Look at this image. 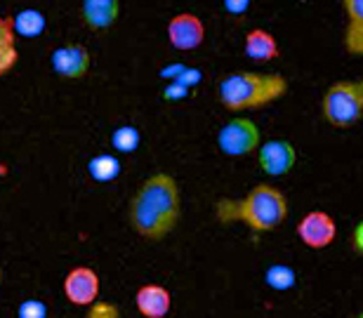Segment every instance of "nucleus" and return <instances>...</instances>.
Wrapping results in <instances>:
<instances>
[{"mask_svg":"<svg viewBox=\"0 0 363 318\" xmlns=\"http://www.w3.org/2000/svg\"><path fill=\"white\" fill-rule=\"evenodd\" d=\"M297 149L288 140H269L257 147V165L264 175L283 177L295 168Z\"/></svg>","mask_w":363,"mask_h":318,"instance_id":"obj_8","label":"nucleus"},{"mask_svg":"<svg viewBox=\"0 0 363 318\" xmlns=\"http://www.w3.org/2000/svg\"><path fill=\"white\" fill-rule=\"evenodd\" d=\"M243 52L252 62H272L281 55V50L274 33H269L267 28H252L245 33Z\"/></svg>","mask_w":363,"mask_h":318,"instance_id":"obj_14","label":"nucleus"},{"mask_svg":"<svg viewBox=\"0 0 363 318\" xmlns=\"http://www.w3.org/2000/svg\"><path fill=\"white\" fill-rule=\"evenodd\" d=\"M182 217V196L177 179L168 172H156L144 179L128 208L130 227L137 236L163 241L175 231Z\"/></svg>","mask_w":363,"mask_h":318,"instance_id":"obj_1","label":"nucleus"},{"mask_svg":"<svg viewBox=\"0 0 363 318\" xmlns=\"http://www.w3.org/2000/svg\"><path fill=\"white\" fill-rule=\"evenodd\" d=\"M12 24H14V33H17V35H24V38H35V35H40L43 31H45L48 19H45V14H43L40 10L26 7V10L14 14Z\"/></svg>","mask_w":363,"mask_h":318,"instance_id":"obj_16","label":"nucleus"},{"mask_svg":"<svg viewBox=\"0 0 363 318\" xmlns=\"http://www.w3.org/2000/svg\"><path fill=\"white\" fill-rule=\"evenodd\" d=\"M52 71L57 76L67 78V81H81V78L90 71V52L81 42H71V45L57 47L52 57Z\"/></svg>","mask_w":363,"mask_h":318,"instance_id":"obj_10","label":"nucleus"},{"mask_svg":"<svg viewBox=\"0 0 363 318\" xmlns=\"http://www.w3.org/2000/svg\"><path fill=\"white\" fill-rule=\"evenodd\" d=\"M264 280L267 285L272 288L276 293H286V290H293L295 283H297V276L295 271L290 269L288 264H272L269 269L264 273Z\"/></svg>","mask_w":363,"mask_h":318,"instance_id":"obj_18","label":"nucleus"},{"mask_svg":"<svg viewBox=\"0 0 363 318\" xmlns=\"http://www.w3.org/2000/svg\"><path fill=\"white\" fill-rule=\"evenodd\" d=\"M140 142H142V135L135 125H121V127H116L111 135V147L118 151V154H133V151L140 149Z\"/></svg>","mask_w":363,"mask_h":318,"instance_id":"obj_19","label":"nucleus"},{"mask_svg":"<svg viewBox=\"0 0 363 318\" xmlns=\"http://www.w3.org/2000/svg\"><path fill=\"white\" fill-rule=\"evenodd\" d=\"M215 217L222 224L243 222L255 234L276 231L288 217V198L272 184H255L243 198H222L215 203Z\"/></svg>","mask_w":363,"mask_h":318,"instance_id":"obj_2","label":"nucleus"},{"mask_svg":"<svg viewBox=\"0 0 363 318\" xmlns=\"http://www.w3.org/2000/svg\"><path fill=\"white\" fill-rule=\"evenodd\" d=\"M347 14L345 50L354 57L363 55V0H340Z\"/></svg>","mask_w":363,"mask_h":318,"instance_id":"obj_13","label":"nucleus"},{"mask_svg":"<svg viewBox=\"0 0 363 318\" xmlns=\"http://www.w3.org/2000/svg\"><path fill=\"white\" fill-rule=\"evenodd\" d=\"M168 40L179 52L199 50L203 45V40H206V24L201 21L199 14L179 12L168 21Z\"/></svg>","mask_w":363,"mask_h":318,"instance_id":"obj_7","label":"nucleus"},{"mask_svg":"<svg viewBox=\"0 0 363 318\" xmlns=\"http://www.w3.org/2000/svg\"><path fill=\"white\" fill-rule=\"evenodd\" d=\"M88 318H121V309L116 302L94 300L92 305H88Z\"/></svg>","mask_w":363,"mask_h":318,"instance_id":"obj_20","label":"nucleus"},{"mask_svg":"<svg viewBox=\"0 0 363 318\" xmlns=\"http://www.w3.org/2000/svg\"><path fill=\"white\" fill-rule=\"evenodd\" d=\"M186 95H189V88L177 81H170L163 90V97L168 99V102H177V99H184Z\"/></svg>","mask_w":363,"mask_h":318,"instance_id":"obj_22","label":"nucleus"},{"mask_svg":"<svg viewBox=\"0 0 363 318\" xmlns=\"http://www.w3.org/2000/svg\"><path fill=\"white\" fill-rule=\"evenodd\" d=\"M64 297L74 307H88L99 297V276L90 266H76L64 278Z\"/></svg>","mask_w":363,"mask_h":318,"instance_id":"obj_9","label":"nucleus"},{"mask_svg":"<svg viewBox=\"0 0 363 318\" xmlns=\"http://www.w3.org/2000/svg\"><path fill=\"white\" fill-rule=\"evenodd\" d=\"M121 168H123V165H121V161L116 156H111V154H99V156L90 158L88 175L94 179V182L106 184V182H113V179H118Z\"/></svg>","mask_w":363,"mask_h":318,"instance_id":"obj_17","label":"nucleus"},{"mask_svg":"<svg viewBox=\"0 0 363 318\" xmlns=\"http://www.w3.org/2000/svg\"><path fill=\"white\" fill-rule=\"evenodd\" d=\"M0 280H3V266H0Z\"/></svg>","mask_w":363,"mask_h":318,"instance_id":"obj_25","label":"nucleus"},{"mask_svg":"<svg viewBox=\"0 0 363 318\" xmlns=\"http://www.w3.org/2000/svg\"><path fill=\"white\" fill-rule=\"evenodd\" d=\"M323 120L333 127H354L363 118V78L333 83L321 97Z\"/></svg>","mask_w":363,"mask_h":318,"instance_id":"obj_4","label":"nucleus"},{"mask_svg":"<svg viewBox=\"0 0 363 318\" xmlns=\"http://www.w3.org/2000/svg\"><path fill=\"white\" fill-rule=\"evenodd\" d=\"M288 78L281 74H259V71H236L222 78L217 85V99L231 113L252 111L269 106L286 97Z\"/></svg>","mask_w":363,"mask_h":318,"instance_id":"obj_3","label":"nucleus"},{"mask_svg":"<svg viewBox=\"0 0 363 318\" xmlns=\"http://www.w3.org/2000/svg\"><path fill=\"white\" fill-rule=\"evenodd\" d=\"M19 318H45L48 307L43 300H24L17 309Z\"/></svg>","mask_w":363,"mask_h":318,"instance_id":"obj_21","label":"nucleus"},{"mask_svg":"<svg viewBox=\"0 0 363 318\" xmlns=\"http://www.w3.org/2000/svg\"><path fill=\"white\" fill-rule=\"evenodd\" d=\"M252 0H224V10L229 14H234V17H241V14L248 12Z\"/></svg>","mask_w":363,"mask_h":318,"instance_id":"obj_23","label":"nucleus"},{"mask_svg":"<svg viewBox=\"0 0 363 318\" xmlns=\"http://www.w3.org/2000/svg\"><path fill=\"white\" fill-rule=\"evenodd\" d=\"M352 248H354V252H357V255L363 257V220L352 231Z\"/></svg>","mask_w":363,"mask_h":318,"instance_id":"obj_24","label":"nucleus"},{"mask_svg":"<svg viewBox=\"0 0 363 318\" xmlns=\"http://www.w3.org/2000/svg\"><path fill=\"white\" fill-rule=\"evenodd\" d=\"M262 135H259L257 123L245 115H236V118L227 120L217 132V147L224 156L229 158H243L255 154Z\"/></svg>","mask_w":363,"mask_h":318,"instance_id":"obj_5","label":"nucleus"},{"mask_svg":"<svg viewBox=\"0 0 363 318\" xmlns=\"http://www.w3.org/2000/svg\"><path fill=\"white\" fill-rule=\"evenodd\" d=\"M17 33H14L12 17H0V78L17 67Z\"/></svg>","mask_w":363,"mask_h":318,"instance_id":"obj_15","label":"nucleus"},{"mask_svg":"<svg viewBox=\"0 0 363 318\" xmlns=\"http://www.w3.org/2000/svg\"><path fill=\"white\" fill-rule=\"evenodd\" d=\"M121 3L118 0H83L81 5V17L85 26L92 31H106L118 21Z\"/></svg>","mask_w":363,"mask_h":318,"instance_id":"obj_12","label":"nucleus"},{"mask_svg":"<svg viewBox=\"0 0 363 318\" xmlns=\"http://www.w3.org/2000/svg\"><path fill=\"white\" fill-rule=\"evenodd\" d=\"M135 305H137V312H140L144 318H165L170 314L172 297L163 285L149 283V285H142L140 290H137Z\"/></svg>","mask_w":363,"mask_h":318,"instance_id":"obj_11","label":"nucleus"},{"mask_svg":"<svg viewBox=\"0 0 363 318\" xmlns=\"http://www.w3.org/2000/svg\"><path fill=\"white\" fill-rule=\"evenodd\" d=\"M297 238L311 250H323L333 245V241L337 238V224L335 220L323 212V210H311L297 222Z\"/></svg>","mask_w":363,"mask_h":318,"instance_id":"obj_6","label":"nucleus"}]
</instances>
